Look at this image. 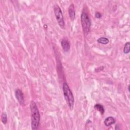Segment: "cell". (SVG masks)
<instances>
[{"mask_svg":"<svg viewBox=\"0 0 130 130\" xmlns=\"http://www.w3.org/2000/svg\"><path fill=\"white\" fill-rule=\"evenodd\" d=\"M31 112V128L34 130L37 129L39 127L40 115L38 107L34 101H31L30 104Z\"/></svg>","mask_w":130,"mask_h":130,"instance_id":"6da1fadb","label":"cell"},{"mask_svg":"<svg viewBox=\"0 0 130 130\" xmlns=\"http://www.w3.org/2000/svg\"><path fill=\"white\" fill-rule=\"evenodd\" d=\"M63 92L67 104L70 109L72 110L74 105V98L72 92L66 82H64L63 84Z\"/></svg>","mask_w":130,"mask_h":130,"instance_id":"7a4b0ae2","label":"cell"},{"mask_svg":"<svg viewBox=\"0 0 130 130\" xmlns=\"http://www.w3.org/2000/svg\"><path fill=\"white\" fill-rule=\"evenodd\" d=\"M81 22L82 29L85 35L88 34L90 29L91 21L87 13L83 10L81 15Z\"/></svg>","mask_w":130,"mask_h":130,"instance_id":"3957f363","label":"cell"},{"mask_svg":"<svg viewBox=\"0 0 130 130\" xmlns=\"http://www.w3.org/2000/svg\"><path fill=\"white\" fill-rule=\"evenodd\" d=\"M53 9H54V12L56 19L57 21V22L61 28H64L65 23H64V21L62 11L58 5L55 4L53 6Z\"/></svg>","mask_w":130,"mask_h":130,"instance_id":"277c9868","label":"cell"},{"mask_svg":"<svg viewBox=\"0 0 130 130\" xmlns=\"http://www.w3.org/2000/svg\"><path fill=\"white\" fill-rule=\"evenodd\" d=\"M15 96L20 104L23 105L24 103V99L23 92L19 89H17L15 91Z\"/></svg>","mask_w":130,"mask_h":130,"instance_id":"5b68a950","label":"cell"},{"mask_svg":"<svg viewBox=\"0 0 130 130\" xmlns=\"http://www.w3.org/2000/svg\"><path fill=\"white\" fill-rule=\"evenodd\" d=\"M68 13L69 15L70 19L72 20H73L75 17V7L73 4H71L69 7L68 9Z\"/></svg>","mask_w":130,"mask_h":130,"instance_id":"8992f818","label":"cell"},{"mask_svg":"<svg viewBox=\"0 0 130 130\" xmlns=\"http://www.w3.org/2000/svg\"><path fill=\"white\" fill-rule=\"evenodd\" d=\"M61 45L64 51H68L70 49V45L68 40L66 39H63L61 41Z\"/></svg>","mask_w":130,"mask_h":130,"instance_id":"52a82bcc","label":"cell"},{"mask_svg":"<svg viewBox=\"0 0 130 130\" xmlns=\"http://www.w3.org/2000/svg\"><path fill=\"white\" fill-rule=\"evenodd\" d=\"M115 122V120L112 116L108 117L104 120V124L106 126H109L114 124Z\"/></svg>","mask_w":130,"mask_h":130,"instance_id":"ba28073f","label":"cell"},{"mask_svg":"<svg viewBox=\"0 0 130 130\" xmlns=\"http://www.w3.org/2000/svg\"><path fill=\"white\" fill-rule=\"evenodd\" d=\"M94 108L96 110L99 111L101 113V114H103L104 113L105 110H104V107L102 105H101L100 104H96L94 105Z\"/></svg>","mask_w":130,"mask_h":130,"instance_id":"9c48e42d","label":"cell"},{"mask_svg":"<svg viewBox=\"0 0 130 130\" xmlns=\"http://www.w3.org/2000/svg\"><path fill=\"white\" fill-rule=\"evenodd\" d=\"M109 42V39L106 37H101L98 40V42L102 44H107Z\"/></svg>","mask_w":130,"mask_h":130,"instance_id":"30bf717a","label":"cell"},{"mask_svg":"<svg viewBox=\"0 0 130 130\" xmlns=\"http://www.w3.org/2000/svg\"><path fill=\"white\" fill-rule=\"evenodd\" d=\"M129 46H130L129 42H127L125 44L124 49H123V52H124V53L127 54V53H128L129 52V51H130Z\"/></svg>","mask_w":130,"mask_h":130,"instance_id":"8fae6325","label":"cell"},{"mask_svg":"<svg viewBox=\"0 0 130 130\" xmlns=\"http://www.w3.org/2000/svg\"><path fill=\"white\" fill-rule=\"evenodd\" d=\"M1 121L3 124H6L7 122V115L6 112L2 113L1 115Z\"/></svg>","mask_w":130,"mask_h":130,"instance_id":"7c38bea8","label":"cell"},{"mask_svg":"<svg viewBox=\"0 0 130 130\" xmlns=\"http://www.w3.org/2000/svg\"><path fill=\"white\" fill-rule=\"evenodd\" d=\"M95 16L98 18H100L101 17L102 15L101 14V13H100L99 12H96L95 14Z\"/></svg>","mask_w":130,"mask_h":130,"instance_id":"4fadbf2b","label":"cell"},{"mask_svg":"<svg viewBox=\"0 0 130 130\" xmlns=\"http://www.w3.org/2000/svg\"><path fill=\"white\" fill-rule=\"evenodd\" d=\"M128 91H129V85H128Z\"/></svg>","mask_w":130,"mask_h":130,"instance_id":"5bb4252c","label":"cell"}]
</instances>
